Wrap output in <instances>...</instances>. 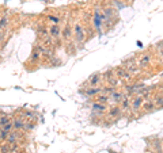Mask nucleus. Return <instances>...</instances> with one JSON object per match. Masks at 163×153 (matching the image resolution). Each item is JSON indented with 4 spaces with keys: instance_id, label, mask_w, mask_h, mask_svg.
Here are the masks:
<instances>
[{
    "instance_id": "ddd939ff",
    "label": "nucleus",
    "mask_w": 163,
    "mask_h": 153,
    "mask_svg": "<svg viewBox=\"0 0 163 153\" xmlns=\"http://www.w3.org/2000/svg\"><path fill=\"white\" fill-rule=\"evenodd\" d=\"M37 58H39V53H38V51H34L33 56H31V61H35Z\"/></svg>"
},
{
    "instance_id": "6ab92c4d",
    "label": "nucleus",
    "mask_w": 163,
    "mask_h": 153,
    "mask_svg": "<svg viewBox=\"0 0 163 153\" xmlns=\"http://www.w3.org/2000/svg\"><path fill=\"white\" fill-rule=\"evenodd\" d=\"M98 80H99V77H98V76H95L94 79H91V83L95 84V83H98Z\"/></svg>"
},
{
    "instance_id": "0eeeda50",
    "label": "nucleus",
    "mask_w": 163,
    "mask_h": 153,
    "mask_svg": "<svg viewBox=\"0 0 163 153\" xmlns=\"http://www.w3.org/2000/svg\"><path fill=\"white\" fill-rule=\"evenodd\" d=\"M11 119L7 117V115H0V126H4L6 123H8Z\"/></svg>"
},
{
    "instance_id": "4be33fe9",
    "label": "nucleus",
    "mask_w": 163,
    "mask_h": 153,
    "mask_svg": "<svg viewBox=\"0 0 163 153\" xmlns=\"http://www.w3.org/2000/svg\"><path fill=\"white\" fill-rule=\"evenodd\" d=\"M3 153H8V152H7V150H3Z\"/></svg>"
},
{
    "instance_id": "dca6fc26",
    "label": "nucleus",
    "mask_w": 163,
    "mask_h": 153,
    "mask_svg": "<svg viewBox=\"0 0 163 153\" xmlns=\"http://www.w3.org/2000/svg\"><path fill=\"white\" fill-rule=\"evenodd\" d=\"M63 35H64V38H68V37H69V27H68V26H67V27H65L64 34H63Z\"/></svg>"
},
{
    "instance_id": "a211bd4d",
    "label": "nucleus",
    "mask_w": 163,
    "mask_h": 153,
    "mask_svg": "<svg viewBox=\"0 0 163 153\" xmlns=\"http://www.w3.org/2000/svg\"><path fill=\"white\" fill-rule=\"evenodd\" d=\"M145 62H148V57H147V56H145V57H143V60H141L140 65H141V67H144V64H145Z\"/></svg>"
},
{
    "instance_id": "39448f33",
    "label": "nucleus",
    "mask_w": 163,
    "mask_h": 153,
    "mask_svg": "<svg viewBox=\"0 0 163 153\" xmlns=\"http://www.w3.org/2000/svg\"><path fill=\"white\" fill-rule=\"evenodd\" d=\"M7 26H8V18H7V16L0 18V30H4Z\"/></svg>"
},
{
    "instance_id": "423d86ee",
    "label": "nucleus",
    "mask_w": 163,
    "mask_h": 153,
    "mask_svg": "<svg viewBox=\"0 0 163 153\" xmlns=\"http://www.w3.org/2000/svg\"><path fill=\"white\" fill-rule=\"evenodd\" d=\"M8 134H10V131L4 130V129L1 128V130H0V141H6L7 137H8Z\"/></svg>"
},
{
    "instance_id": "f03ea898",
    "label": "nucleus",
    "mask_w": 163,
    "mask_h": 153,
    "mask_svg": "<svg viewBox=\"0 0 163 153\" xmlns=\"http://www.w3.org/2000/svg\"><path fill=\"white\" fill-rule=\"evenodd\" d=\"M49 33H50L52 37H57V35H60V27H58L57 25H53L49 29Z\"/></svg>"
},
{
    "instance_id": "20e7f679",
    "label": "nucleus",
    "mask_w": 163,
    "mask_h": 153,
    "mask_svg": "<svg viewBox=\"0 0 163 153\" xmlns=\"http://www.w3.org/2000/svg\"><path fill=\"white\" fill-rule=\"evenodd\" d=\"M16 137H18V134H16L15 131H14V133L12 131H10V134H8V137H7L6 141L8 144H15L16 142Z\"/></svg>"
},
{
    "instance_id": "f3484780",
    "label": "nucleus",
    "mask_w": 163,
    "mask_h": 153,
    "mask_svg": "<svg viewBox=\"0 0 163 153\" xmlns=\"http://www.w3.org/2000/svg\"><path fill=\"white\" fill-rule=\"evenodd\" d=\"M93 107H94L95 110H99V111H102V110L105 109V106H101V104H94Z\"/></svg>"
},
{
    "instance_id": "4468645a",
    "label": "nucleus",
    "mask_w": 163,
    "mask_h": 153,
    "mask_svg": "<svg viewBox=\"0 0 163 153\" xmlns=\"http://www.w3.org/2000/svg\"><path fill=\"white\" fill-rule=\"evenodd\" d=\"M96 92H99V88H94V89H88V91H87L88 95H93V94H96Z\"/></svg>"
},
{
    "instance_id": "f8f14e48",
    "label": "nucleus",
    "mask_w": 163,
    "mask_h": 153,
    "mask_svg": "<svg viewBox=\"0 0 163 153\" xmlns=\"http://www.w3.org/2000/svg\"><path fill=\"white\" fill-rule=\"evenodd\" d=\"M140 103H141V99L137 98V100H134V103H133V109H137L139 106H140Z\"/></svg>"
},
{
    "instance_id": "9d476101",
    "label": "nucleus",
    "mask_w": 163,
    "mask_h": 153,
    "mask_svg": "<svg viewBox=\"0 0 163 153\" xmlns=\"http://www.w3.org/2000/svg\"><path fill=\"white\" fill-rule=\"evenodd\" d=\"M37 31H38L39 35H46V34H48V30L45 29V27H38V30H37Z\"/></svg>"
},
{
    "instance_id": "6e6552de",
    "label": "nucleus",
    "mask_w": 163,
    "mask_h": 153,
    "mask_svg": "<svg viewBox=\"0 0 163 153\" xmlns=\"http://www.w3.org/2000/svg\"><path fill=\"white\" fill-rule=\"evenodd\" d=\"M95 26H96V29L101 27V16H99V12H95Z\"/></svg>"
},
{
    "instance_id": "9b49d317",
    "label": "nucleus",
    "mask_w": 163,
    "mask_h": 153,
    "mask_svg": "<svg viewBox=\"0 0 163 153\" xmlns=\"http://www.w3.org/2000/svg\"><path fill=\"white\" fill-rule=\"evenodd\" d=\"M118 75H120V77H128V72L126 70L124 72V69H118Z\"/></svg>"
},
{
    "instance_id": "aec40b11",
    "label": "nucleus",
    "mask_w": 163,
    "mask_h": 153,
    "mask_svg": "<svg viewBox=\"0 0 163 153\" xmlns=\"http://www.w3.org/2000/svg\"><path fill=\"white\" fill-rule=\"evenodd\" d=\"M110 114H112V115H117V114H118V109L112 110V111H110Z\"/></svg>"
},
{
    "instance_id": "1a4fd4ad",
    "label": "nucleus",
    "mask_w": 163,
    "mask_h": 153,
    "mask_svg": "<svg viewBox=\"0 0 163 153\" xmlns=\"http://www.w3.org/2000/svg\"><path fill=\"white\" fill-rule=\"evenodd\" d=\"M48 19H49V20H52V22H53L54 25H57V23L60 22V19H58L57 16H53V15H49V16H48Z\"/></svg>"
},
{
    "instance_id": "f257e3e1",
    "label": "nucleus",
    "mask_w": 163,
    "mask_h": 153,
    "mask_svg": "<svg viewBox=\"0 0 163 153\" xmlns=\"http://www.w3.org/2000/svg\"><path fill=\"white\" fill-rule=\"evenodd\" d=\"M12 128L15 129V130H22V129H25V122H23V119L15 118L12 122Z\"/></svg>"
},
{
    "instance_id": "412c9836",
    "label": "nucleus",
    "mask_w": 163,
    "mask_h": 153,
    "mask_svg": "<svg viewBox=\"0 0 163 153\" xmlns=\"http://www.w3.org/2000/svg\"><path fill=\"white\" fill-rule=\"evenodd\" d=\"M3 37H4V33H3V30H0V41L3 39Z\"/></svg>"
},
{
    "instance_id": "7ed1b4c3",
    "label": "nucleus",
    "mask_w": 163,
    "mask_h": 153,
    "mask_svg": "<svg viewBox=\"0 0 163 153\" xmlns=\"http://www.w3.org/2000/svg\"><path fill=\"white\" fill-rule=\"evenodd\" d=\"M75 33H76V39L77 41H82V39H83V30H82L80 25H76V27H75Z\"/></svg>"
},
{
    "instance_id": "5701e85b",
    "label": "nucleus",
    "mask_w": 163,
    "mask_h": 153,
    "mask_svg": "<svg viewBox=\"0 0 163 153\" xmlns=\"http://www.w3.org/2000/svg\"><path fill=\"white\" fill-rule=\"evenodd\" d=\"M112 153H114V152H112Z\"/></svg>"
},
{
    "instance_id": "2eb2a0df",
    "label": "nucleus",
    "mask_w": 163,
    "mask_h": 153,
    "mask_svg": "<svg viewBox=\"0 0 163 153\" xmlns=\"http://www.w3.org/2000/svg\"><path fill=\"white\" fill-rule=\"evenodd\" d=\"M114 100H120V98H121V94H118V92H114L113 94V96H112Z\"/></svg>"
}]
</instances>
